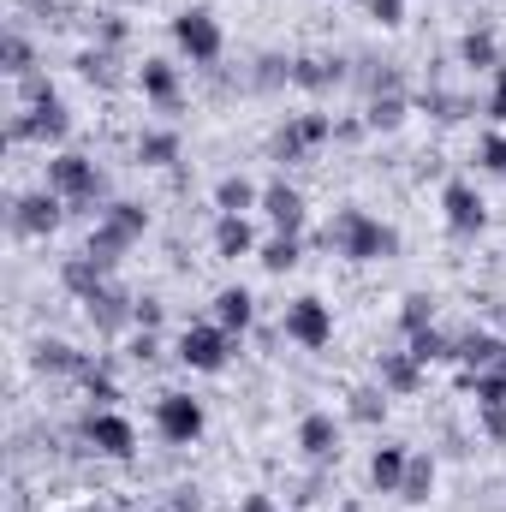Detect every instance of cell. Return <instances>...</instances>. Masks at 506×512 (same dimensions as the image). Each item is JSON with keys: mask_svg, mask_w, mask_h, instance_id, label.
<instances>
[{"mask_svg": "<svg viewBox=\"0 0 506 512\" xmlns=\"http://www.w3.org/2000/svg\"><path fill=\"white\" fill-rule=\"evenodd\" d=\"M48 191L66 197V203H96L102 197V167L90 155H78V149H60L48 161Z\"/></svg>", "mask_w": 506, "mask_h": 512, "instance_id": "cell-3", "label": "cell"}, {"mask_svg": "<svg viewBox=\"0 0 506 512\" xmlns=\"http://www.w3.org/2000/svg\"><path fill=\"white\" fill-rule=\"evenodd\" d=\"M370 126L376 131L405 126V96H376V102H370Z\"/></svg>", "mask_w": 506, "mask_h": 512, "instance_id": "cell-32", "label": "cell"}, {"mask_svg": "<svg viewBox=\"0 0 506 512\" xmlns=\"http://www.w3.org/2000/svg\"><path fill=\"white\" fill-rule=\"evenodd\" d=\"M60 280H66V292H78V298H96V292L108 286V268L84 251V256H72V262L60 268Z\"/></svg>", "mask_w": 506, "mask_h": 512, "instance_id": "cell-19", "label": "cell"}, {"mask_svg": "<svg viewBox=\"0 0 506 512\" xmlns=\"http://www.w3.org/2000/svg\"><path fill=\"white\" fill-rule=\"evenodd\" d=\"M256 262H262L268 274H286V268H298V239H292V233H274V239L256 251Z\"/></svg>", "mask_w": 506, "mask_h": 512, "instance_id": "cell-28", "label": "cell"}, {"mask_svg": "<svg viewBox=\"0 0 506 512\" xmlns=\"http://www.w3.org/2000/svg\"><path fill=\"white\" fill-rule=\"evenodd\" d=\"M411 358H417V364H441V358H459V346H453L447 334L423 328V334H411Z\"/></svg>", "mask_w": 506, "mask_h": 512, "instance_id": "cell-30", "label": "cell"}, {"mask_svg": "<svg viewBox=\"0 0 506 512\" xmlns=\"http://www.w3.org/2000/svg\"><path fill=\"white\" fill-rule=\"evenodd\" d=\"M215 209H221V215H251V209H262V191H256L251 179L227 173V179L215 185Z\"/></svg>", "mask_w": 506, "mask_h": 512, "instance_id": "cell-20", "label": "cell"}, {"mask_svg": "<svg viewBox=\"0 0 506 512\" xmlns=\"http://www.w3.org/2000/svg\"><path fill=\"white\" fill-rule=\"evenodd\" d=\"M215 251L233 256V262H239V256H251L256 251L251 221H245V215H221V221H215Z\"/></svg>", "mask_w": 506, "mask_h": 512, "instance_id": "cell-21", "label": "cell"}, {"mask_svg": "<svg viewBox=\"0 0 506 512\" xmlns=\"http://www.w3.org/2000/svg\"><path fill=\"white\" fill-rule=\"evenodd\" d=\"M483 167L489 173H506V137L495 131V137H483Z\"/></svg>", "mask_w": 506, "mask_h": 512, "instance_id": "cell-37", "label": "cell"}, {"mask_svg": "<svg viewBox=\"0 0 506 512\" xmlns=\"http://www.w3.org/2000/svg\"><path fill=\"white\" fill-rule=\"evenodd\" d=\"M155 429H161V441L191 447V441L203 435V405H197L191 393H161V399H155Z\"/></svg>", "mask_w": 506, "mask_h": 512, "instance_id": "cell-6", "label": "cell"}, {"mask_svg": "<svg viewBox=\"0 0 506 512\" xmlns=\"http://www.w3.org/2000/svg\"><path fill=\"white\" fill-rule=\"evenodd\" d=\"M405 465H411V453H405L399 441H387V447H376V459H370V483H376L381 495H399Z\"/></svg>", "mask_w": 506, "mask_h": 512, "instance_id": "cell-17", "label": "cell"}, {"mask_svg": "<svg viewBox=\"0 0 506 512\" xmlns=\"http://www.w3.org/2000/svg\"><path fill=\"white\" fill-rule=\"evenodd\" d=\"M137 328H149V334L161 328V304L155 298H137Z\"/></svg>", "mask_w": 506, "mask_h": 512, "instance_id": "cell-40", "label": "cell"}, {"mask_svg": "<svg viewBox=\"0 0 506 512\" xmlns=\"http://www.w3.org/2000/svg\"><path fill=\"white\" fill-rule=\"evenodd\" d=\"M137 84H143V96H149V102H161V108H173V102H179V72H173V60H143Z\"/></svg>", "mask_w": 506, "mask_h": 512, "instance_id": "cell-18", "label": "cell"}, {"mask_svg": "<svg viewBox=\"0 0 506 512\" xmlns=\"http://www.w3.org/2000/svg\"><path fill=\"white\" fill-rule=\"evenodd\" d=\"M227 352H233V334L227 328H185L179 334V364L185 370L215 376V370H227Z\"/></svg>", "mask_w": 506, "mask_h": 512, "instance_id": "cell-8", "label": "cell"}, {"mask_svg": "<svg viewBox=\"0 0 506 512\" xmlns=\"http://www.w3.org/2000/svg\"><path fill=\"white\" fill-rule=\"evenodd\" d=\"M292 84L298 90H328V84H340V66L334 60H298L292 66Z\"/></svg>", "mask_w": 506, "mask_h": 512, "instance_id": "cell-29", "label": "cell"}, {"mask_svg": "<svg viewBox=\"0 0 506 512\" xmlns=\"http://www.w3.org/2000/svg\"><path fill=\"white\" fill-rule=\"evenodd\" d=\"M381 387H393V393H417V387H423V364H417L411 352H387V358H381Z\"/></svg>", "mask_w": 506, "mask_h": 512, "instance_id": "cell-23", "label": "cell"}, {"mask_svg": "<svg viewBox=\"0 0 506 512\" xmlns=\"http://www.w3.org/2000/svg\"><path fill=\"white\" fill-rule=\"evenodd\" d=\"M131 358H137V364H149V358H155V334H149V328L131 340Z\"/></svg>", "mask_w": 506, "mask_h": 512, "instance_id": "cell-41", "label": "cell"}, {"mask_svg": "<svg viewBox=\"0 0 506 512\" xmlns=\"http://www.w3.org/2000/svg\"><path fill=\"white\" fill-rule=\"evenodd\" d=\"M0 66H6V78H18V84H24V78H36V54H30V42H24L18 30L6 36V48H0Z\"/></svg>", "mask_w": 506, "mask_h": 512, "instance_id": "cell-26", "label": "cell"}, {"mask_svg": "<svg viewBox=\"0 0 506 512\" xmlns=\"http://www.w3.org/2000/svg\"><path fill=\"white\" fill-rule=\"evenodd\" d=\"M84 310H90V322H96L102 334H120L126 322H137V304H131V298H120L114 286H102L96 298H84Z\"/></svg>", "mask_w": 506, "mask_h": 512, "instance_id": "cell-15", "label": "cell"}, {"mask_svg": "<svg viewBox=\"0 0 506 512\" xmlns=\"http://www.w3.org/2000/svg\"><path fill=\"white\" fill-rule=\"evenodd\" d=\"M36 364H42V370H54V376H84V370H90L66 340H42V346H36Z\"/></svg>", "mask_w": 506, "mask_h": 512, "instance_id": "cell-25", "label": "cell"}, {"mask_svg": "<svg viewBox=\"0 0 506 512\" xmlns=\"http://www.w3.org/2000/svg\"><path fill=\"white\" fill-rule=\"evenodd\" d=\"M60 209H66V197H54V191H30V197L12 203V227H18L24 239H48V233L60 227Z\"/></svg>", "mask_w": 506, "mask_h": 512, "instance_id": "cell-10", "label": "cell"}, {"mask_svg": "<svg viewBox=\"0 0 506 512\" xmlns=\"http://www.w3.org/2000/svg\"><path fill=\"white\" fill-rule=\"evenodd\" d=\"M441 209H447V227H453L459 239H477V233L489 227V209H483V197H477L471 179H453V185L441 191Z\"/></svg>", "mask_w": 506, "mask_h": 512, "instance_id": "cell-9", "label": "cell"}, {"mask_svg": "<svg viewBox=\"0 0 506 512\" xmlns=\"http://www.w3.org/2000/svg\"><path fill=\"white\" fill-rule=\"evenodd\" d=\"M429 489H435V459L411 453V465H405V483H399V501L423 507V501H429Z\"/></svg>", "mask_w": 506, "mask_h": 512, "instance_id": "cell-24", "label": "cell"}, {"mask_svg": "<svg viewBox=\"0 0 506 512\" xmlns=\"http://www.w3.org/2000/svg\"><path fill=\"white\" fill-rule=\"evenodd\" d=\"M12 143H24V137H36V143H66L72 137V114H66V102L60 96H48V102H36L30 114H18L12 126H6Z\"/></svg>", "mask_w": 506, "mask_h": 512, "instance_id": "cell-7", "label": "cell"}, {"mask_svg": "<svg viewBox=\"0 0 506 512\" xmlns=\"http://www.w3.org/2000/svg\"><path fill=\"white\" fill-rule=\"evenodd\" d=\"M370 18H376L381 30H393V24H405V0H370Z\"/></svg>", "mask_w": 506, "mask_h": 512, "instance_id": "cell-36", "label": "cell"}, {"mask_svg": "<svg viewBox=\"0 0 506 512\" xmlns=\"http://www.w3.org/2000/svg\"><path fill=\"white\" fill-rule=\"evenodd\" d=\"M477 423L495 447H506V405H477Z\"/></svg>", "mask_w": 506, "mask_h": 512, "instance_id": "cell-33", "label": "cell"}, {"mask_svg": "<svg viewBox=\"0 0 506 512\" xmlns=\"http://www.w3.org/2000/svg\"><path fill=\"white\" fill-rule=\"evenodd\" d=\"M399 322H405V334H423V328H429V298H423V292H411Z\"/></svg>", "mask_w": 506, "mask_h": 512, "instance_id": "cell-34", "label": "cell"}, {"mask_svg": "<svg viewBox=\"0 0 506 512\" xmlns=\"http://www.w3.org/2000/svg\"><path fill=\"white\" fill-rule=\"evenodd\" d=\"M328 120H322V114H304V120H286V131H280V137H274V155H280V161H298V155H304V149H316V143H328Z\"/></svg>", "mask_w": 506, "mask_h": 512, "instance_id": "cell-13", "label": "cell"}, {"mask_svg": "<svg viewBox=\"0 0 506 512\" xmlns=\"http://www.w3.org/2000/svg\"><path fill=\"white\" fill-rule=\"evenodd\" d=\"M328 245L352 262H387V256H399V233L387 221H376L370 209H340L328 221Z\"/></svg>", "mask_w": 506, "mask_h": 512, "instance_id": "cell-1", "label": "cell"}, {"mask_svg": "<svg viewBox=\"0 0 506 512\" xmlns=\"http://www.w3.org/2000/svg\"><path fill=\"white\" fill-rule=\"evenodd\" d=\"M256 322V298L245 286H227L221 298H215V328H227V334H245Z\"/></svg>", "mask_w": 506, "mask_h": 512, "instance_id": "cell-16", "label": "cell"}, {"mask_svg": "<svg viewBox=\"0 0 506 512\" xmlns=\"http://www.w3.org/2000/svg\"><path fill=\"white\" fill-rule=\"evenodd\" d=\"M381 411H387V399H381V393H370V387H364V393H352V417H358V423H376Z\"/></svg>", "mask_w": 506, "mask_h": 512, "instance_id": "cell-35", "label": "cell"}, {"mask_svg": "<svg viewBox=\"0 0 506 512\" xmlns=\"http://www.w3.org/2000/svg\"><path fill=\"white\" fill-rule=\"evenodd\" d=\"M506 358V340H495V334H465L459 340V364H471V376L477 370H501Z\"/></svg>", "mask_w": 506, "mask_h": 512, "instance_id": "cell-22", "label": "cell"}, {"mask_svg": "<svg viewBox=\"0 0 506 512\" xmlns=\"http://www.w3.org/2000/svg\"><path fill=\"white\" fill-rule=\"evenodd\" d=\"M84 435H90V447L108 453V459H131V453H137V429H131L120 411H90Z\"/></svg>", "mask_w": 506, "mask_h": 512, "instance_id": "cell-11", "label": "cell"}, {"mask_svg": "<svg viewBox=\"0 0 506 512\" xmlns=\"http://www.w3.org/2000/svg\"><path fill=\"white\" fill-rule=\"evenodd\" d=\"M173 42H179L197 66H215V60H221V48H227V36H221L215 12H179V18H173Z\"/></svg>", "mask_w": 506, "mask_h": 512, "instance_id": "cell-5", "label": "cell"}, {"mask_svg": "<svg viewBox=\"0 0 506 512\" xmlns=\"http://www.w3.org/2000/svg\"><path fill=\"white\" fill-rule=\"evenodd\" d=\"M489 114L506 126V66H495V96H489Z\"/></svg>", "mask_w": 506, "mask_h": 512, "instance_id": "cell-39", "label": "cell"}, {"mask_svg": "<svg viewBox=\"0 0 506 512\" xmlns=\"http://www.w3.org/2000/svg\"><path fill=\"white\" fill-rule=\"evenodd\" d=\"M459 60H465V66H501V48H495L489 30H471V36L459 42Z\"/></svg>", "mask_w": 506, "mask_h": 512, "instance_id": "cell-31", "label": "cell"}, {"mask_svg": "<svg viewBox=\"0 0 506 512\" xmlns=\"http://www.w3.org/2000/svg\"><path fill=\"white\" fill-rule=\"evenodd\" d=\"M84 387H90V399H102V405H114V399H120V387L108 382V376H96V370H84Z\"/></svg>", "mask_w": 506, "mask_h": 512, "instance_id": "cell-38", "label": "cell"}, {"mask_svg": "<svg viewBox=\"0 0 506 512\" xmlns=\"http://www.w3.org/2000/svg\"><path fill=\"white\" fill-rule=\"evenodd\" d=\"M143 233H149L143 203H108V209H102V227L90 233V256H96L102 268H114V262H120V251H131Z\"/></svg>", "mask_w": 506, "mask_h": 512, "instance_id": "cell-2", "label": "cell"}, {"mask_svg": "<svg viewBox=\"0 0 506 512\" xmlns=\"http://www.w3.org/2000/svg\"><path fill=\"white\" fill-rule=\"evenodd\" d=\"M137 161H149V167L179 161V137H173V131H143V137H137Z\"/></svg>", "mask_w": 506, "mask_h": 512, "instance_id": "cell-27", "label": "cell"}, {"mask_svg": "<svg viewBox=\"0 0 506 512\" xmlns=\"http://www.w3.org/2000/svg\"><path fill=\"white\" fill-rule=\"evenodd\" d=\"M262 215L274 221V233H304V197L286 185V179H274V185H262Z\"/></svg>", "mask_w": 506, "mask_h": 512, "instance_id": "cell-12", "label": "cell"}, {"mask_svg": "<svg viewBox=\"0 0 506 512\" xmlns=\"http://www.w3.org/2000/svg\"><path fill=\"white\" fill-rule=\"evenodd\" d=\"M239 512H280V507H274L268 495H245V501H239Z\"/></svg>", "mask_w": 506, "mask_h": 512, "instance_id": "cell-42", "label": "cell"}, {"mask_svg": "<svg viewBox=\"0 0 506 512\" xmlns=\"http://www.w3.org/2000/svg\"><path fill=\"white\" fill-rule=\"evenodd\" d=\"M298 447H304L310 459H334V453H340V423H334V411H310V417L298 423Z\"/></svg>", "mask_w": 506, "mask_h": 512, "instance_id": "cell-14", "label": "cell"}, {"mask_svg": "<svg viewBox=\"0 0 506 512\" xmlns=\"http://www.w3.org/2000/svg\"><path fill=\"white\" fill-rule=\"evenodd\" d=\"M280 334H286L292 346H304V352H322V346L334 340V310H328L322 298H292Z\"/></svg>", "mask_w": 506, "mask_h": 512, "instance_id": "cell-4", "label": "cell"}]
</instances>
